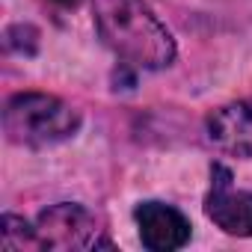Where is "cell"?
I'll return each instance as SVG.
<instances>
[{"label": "cell", "instance_id": "obj_1", "mask_svg": "<svg viewBox=\"0 0 252 252\" xmlns=\"http://www.w3.org/2000/svg\"><path fill=\"white\" fill-rule=\"evenodd\" d=\"M92 21L104 48L137 71H163L175 63V39L146 0H92Z\"/></svg>", "mask_w": 252, "mask_h": 252}, {"label": "cell", "instance_id": "obj_2", "mask_svg": "<svg viewBox=\"0 0 252 252\" xmlns=\"http://www.w3.org/2000/svg\"><path fill=\"white\" fill-rule=\"evenodd\" d=\"M80 110L48 92H18L3 107L6 140L24 149H51L80 131Z\"/></svg>", "mask_w": 252, "mask_h": 252}, {"label": "cell", "instance_id": "obj_3", "mask_svg": "<svg viewBox=\"0 0 252 252\" xmlns=\"http://www.w3.org/2000/svg\"><path fill=\"white\" fill-rule=\"evenodd\" d=\"M36 243L39 249H110L113 240L107 237L104 220L80 202H57L45 208L36 222Z\"/></svg>", "mask_w": 252, "mask_h": 252}, {"label": "cell", "instance_id": "obj_4", "mask_svg": "<svg viewBox=\"0 0 252 252\" xmlns=\"http://www.w3.org/2000/svg\"><path fill=\"white\" fill-rule=\"evenodd\" d=\"M205 214L220 231L231 237H252V190H237L231 184V169L222 163L211 166Z\"/></svg>", "mask_w": 252, "mask_h": 252}, {"label": "cell", "instance_id": "obj_5", "mask_svg": "<svg viewBox=\"0 0 252 252\" xmlns=\"http://www.w3.org/2000/svg\"><path fill=\"white\" fill-rule=\"evenodd\" d=\"M134 222L140 228V243L149 252H178L193 237L190 217L160 199H146L134 208Z\"/></svg>", "mask_w": 252, "mask_h": 252}, {"label": "cell", "instance_id": "obj_6", "mask_svg": "<svg viewBox=\"0 0 252 252\" xmlns=\"http://www.w3.org/2000/svg\"><path fill=\"white\" fill-rule=\"evenodd\" d=\"M205 143L217 155L252 160V98L217 107L205 119Z\"/></svg>", "mask_w": 252, "mask_h": 252}, {"label": "cell", "instance_id": "obj_7", "mask_svg": "<svg viewBox=\"0 0 252 252\" xmlns=\"http://www.w3.org/2000/svg\"><path fill=\"white\" fill-rule=\"evenodd\" d=\"M0 237H3V249H9V252L39 249L36 228L30 222H24L21 217H15V214H3V220H0Z\"/></svg>", "mask_w": 252, "mask_h": 252}, {"label": "cell", "instance_id": "obj_8", "mask_svg": "<svg viewBox=\"0 0 252 252\" xmlns=\"http://www.w3.org/2000/svg\"><path fill=\"white\" fill-rule=\"evenodd\" d=\"M57 3H65L68 6V3H77V0H57Z\"/></svg>", "mask_w": 252, "mask_h": 252}]
</instances>
